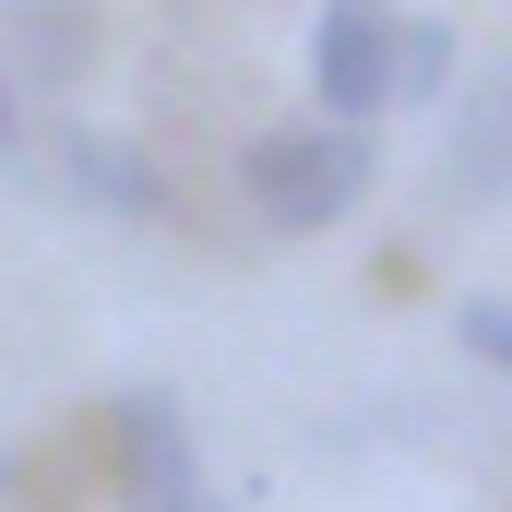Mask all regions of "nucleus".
<instances>
[{
	"label": "nucleus",
	"instance_id": "f257e3e1",
	"mask_svg": "<svg viewBox=\"0 0 512 512\" xmlns=\"http://www.w3.org/2000/svg\"><path fill=\"white\" fill-rule=\"evenodd\" d=\"M239 179H251L262 227H286V239H310V227H334L358 191H370V131L358 120H310V131H262L251 155H239Z\"/></svg>",
	"mask_w": 512,
	"mask_h": 512
},
{
	"label": "nucleus",
	"instance_id": "f03ea898",
	"mask_svg": "<svg viewBox=\"0 0 512 512\" xmlns=\"http://www.w3.org/2000/svg\"><path fill=\"white\" fill-rule=\"evenodd\" d=\"M310 96H322V120H370V108H393V12H382V0H322Z\"/></svg>",
	"mask_w": 512,
	"mask_h": 512
},
{
	"label": "nucleus",
	"instance_id": "7ed1b4c3",
	"mask_svg": "<svg viewBox=\"0 0 512 512\" xmlns=\"http://www.w3.org/2000/svg\"><path fill=\"white\" fill-rule=\"evenodd\" d=\"M120 512H203L191 417L167 393H120Z\"/></svg>",
	"mask_w": 512,
	"mask_h": 512
},
{
	"label": "nucleus",
	"instance_id": "20e7f679",
	"mask_svg": "<svg viewBox=\"0 0 512 512\" xmlns=\"http://www.w3.org/2000/svg\"><path fill=\"white\" fill-rule=\"evenodd\" d=\"M453 191L465 203H501L512 191V60L465 96V120H453Z\"/></svg>",
	"mask_w": 512,
	"mask_h": 512
},
{
	"label": "nucleus",
	"instance_id": "39448f33",
	"mask_svg": "<svg viewBox=\"0 0 512 512\" xmlns=\"http://www.w3.org/2000/svg\"><path fill=\"white\" fill-rule=\"evenodd\" d=\"M60 167H72L108 215H155V203H167V191H155V167H143V155H120L108 131H60Z\"/></svg>",
	"mask_w": 512,
	"mask_h": 512
},
{
	"label": "nucleus",
	"instance_id": "423d86ee",
	"mask_svg": "<svg viewBox=\"0 0 512 512\" xmlns=\"http://www.w3.org/2000/svg\"><path fill=\"white\" fill-rule=\"evenodd\" d=\"M441 84H453V24H429V12H417V24H393V96H417V108H429Z\"/></svg>",
	"mask_w": 512,
	"mask_h": 512
},
{
	"label": "nucleus",
	"instance_id": "0eeeda50",
	"mask_svg": "<svg viewBox=\"0 0 512 512\" xmlns=\"http://www.w3.org/2000/svg\"><path fill=\"white\" fill-rule=\"evenodd\" d=\"M24 60H36L48 84H72V72H84V36H72V12H60V0H48V12L24 0Z\"/></svg>",
	"mask_w": 512,
	"mask_h": 512
},
{
	"label": "nucleus",
	"instance_id": "6e6552de",
	"mask_svg": "<svg viewBox=\"0 0 512 512\" xmlns=\"http://www.w3.org/2000/svg\"><path fill=\"white\" fill-rule=\"evenodd\" d=\"M465 346H477L489 370H512V298H465Z\"/></svg>",
	"mask_w": 512,
	"mask_h": 512
},
{
	"label": "nucleus",
	"instance_id": "1a4fd4ad",
	"mask_svg": "<svg viewBox=\"0 0 512 512\" xmlns=\"http://www.w3.org/2000/svg\"><path fill=\"white\" fill-rule=\"evenodd\" d=\"M0 155H24V108H12V84H0Z\"/></svg>",
	"mask_w": 512,
	"mask_h": 512
}]
</instances>
